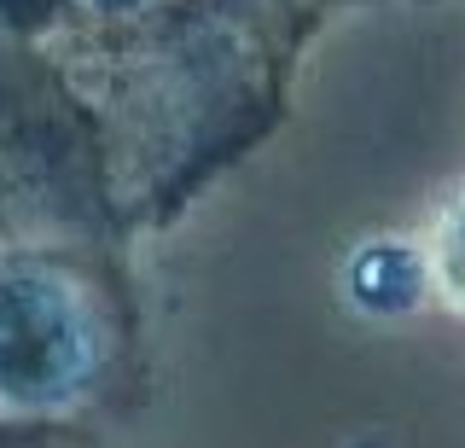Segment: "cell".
I'll list each match as a JSON object with an SVG mask.
<instances>
[{
    "instance_id": "1",
    "label": "cell",
    "mask_w": 465,
    "mask_h": 448,
    "mask_svg": "<svg viewBox=\"0 0 465 448\" xmlns=\"http://www.w3.org/2000/svg\"><path fill=\"white\" fill-rule=\"evenodd\" d=\"M430 274L465 309V193L442 210V222H436V234H430Z\"/></svg>"
}]
</instances>
